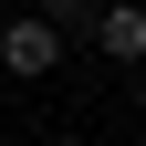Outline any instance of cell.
Here are the masks:
<instances>
[{"mask_svg": "<svg viewBox=\"0 0 146 146\" xmlns=\"http://www.w3.org/2000/svg\"><path fill=\"white\" fill-rule=\"evenodd\" d=\"M0 63H11V84H42V73L63 63V31H52L42 11H21V21H0Z\"/></svg>", "mask_w": 146, "mask_h": 146, "instance_id": "obj_1", "label": "cell"}, {"mask_svg": "<svg viewBox=\"0 0 146 146\" xmlns=\"http://www.w3.org/2000/svg\"><path fill=\"white\" fill-rule=\"evenodd\" d=\"M42 21L52 31H94V0H42Z\"/></svg>", "mask_w": 146, "mask_h": 146, "instance_id": "obj_3", "label": "cell"}, {"mask_svg": "<svg viewBox=\"0 0 146 146\" xmlns=\"http://www.w3.org/2000/svg\"><path fill=\"white\" fill-rule=\"evenodd\" d=\"M94 42H104V63H146V11H136V0L94 11Z\"/></svg>", "mask_w": 146, "mask_h": 146, "instance_id": "obj_2", "label": "cell"}]
</instances>
